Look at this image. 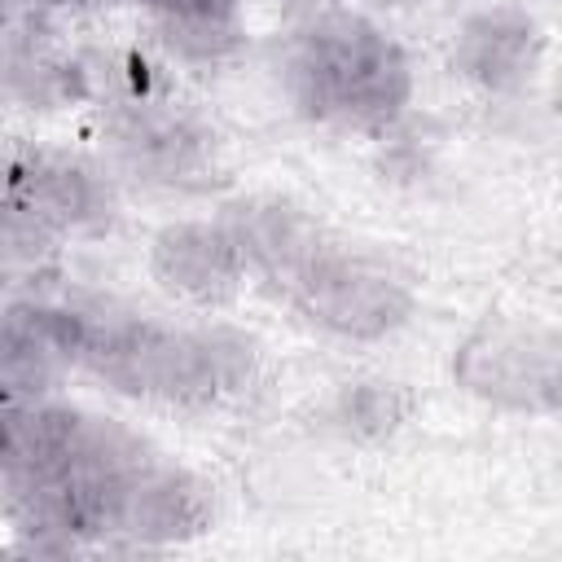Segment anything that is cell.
Instances as JSON below:
<instances>
[{
    "instance_id": "18",
    "label": "cell",
    "mask_w": 562,
    "mask_h": 562,
    "mask_svg": "<svg viewBox=\"0 0 562 562\" xmlns=\"http://www.w3.org/2000/svg\"><path fill=\"white\" fill-rule=\"evenodd\" d=\"M277 4H285L290 13H307V9H321V4H329V0H277Z\"/></svg>"
},
{
    "instance_id": "11",
    "label": "cell",
    "mask_w": 562,
    "mask_h": 562,
    "mask_svg": "<svg viewBox=\"0 0 562 562\" xmlns=\"http://www.w3.org/2000/svg\"><path fill=\"white\" fill-rule=\"evenodd\" d=\"M224 224L233 228L250 277H263L268 285L285 290L294 281V272L307 263V255L325 241V220L316 211H307L303 202L285 198V193H246L224 202Z\"/></svg>"
},
{
    "instance_id": "19",
    "label": "cell",
    "mask_w": 562,
    "mask_h": 562,
    "mask_svg": "<svg viewBox=\"0 0 562 562\" xmlns=\"http://www.w3.org/2000/svg\"><path fill=\"white\" fill-rule=\"evenodd\" d=\"M97 4H110V0H53V9H97Z\"/></svg>"
},
{
    "instance_id": "15",
    "label": "cell",
    "mask_w": 562,
    "mask_h": 562,
    "mask_svg": "<svg viewBox=\"0 0 562 562\" xmlns=\"http://www.w3.org/2000/svg\"><path fill=\"white\" fill-rule=\"evenodd\" d=\"M149 22L167 18V22H184V18H246L250 0H136Z\"/></svg>"
},
{
    "instance_id": "6",
    "label": "cell",
    "mask_w": 562,
    "mask_h": 562,
    "mask_svg": "<svg viewBox=\"0 0 562 562\" xmlns=\"http://www.w3.org/2000/svg\"><path fill=\"white\" fill-rule=\"evenodd\" d=\"M0 206L44 228L61 246L101 237L123 215L119 176L105 167V158L66 145H4Z\"/></svg>"
},
{
    "instance_id": "14",
    "label": "cell",
    "mask_w": 562,
    "mask_h": 562,
    "mask_svg": "<svg viewBox=\"0 0 562 562\" xmlns=\"http://www.w3.org/2000/svg\"><path fill=\"white\" fill-rule=\"evenodd\" d=\"M154 26V40L158 48L180 61V66H193V70H215V66H228L246 53V18H184V22H149Z\"/></svg>"
},
{
    "instance_id": "5",
    "label": "cell",
    "mask_w": 562,
    "mask_h": 562,
    "mask_svg": "<svg viewBox=\"0 0 562 562\" xmlns=\"http://www.w3.org/2000/svg\"><path fill=\"white\" fill-rule=\"evenodd\" d=\"M452 382L514 417H549L562 395L558 329L527 312H487L452 347Z\"/></svg>"
},
{
    "instance_id": "16",
    "label": "cell",
    "mask_w": 562,
    "mask_h": 562,
    "mask_svg": "<svg viewBox=\"0 0 562 562\" xmlns=\"http://www.w3.org/2000/svg\"><path fill=\"white\" fill-rule=\"evenodd\" d=\"M0 9L18 22V18H31V13H44V9H53V0H0Z\"/></svg>"
},
{
    "instance_id": "2",
    "label": "cell",
    "mask_w": 562,
    "mask_h": 562,
    "mask_svg": "<svg viewBox=\"0 0 562 562\" xmlns=\"http://www.w3.org/2000/svg\"><path fill=\"white\" fill-rule=\"evenodd\" d=\"M263 369V342L228 321L171 325L140 312L83 307L79 373L105 391L171 408L211 413L241 400Z\"/></svg>"
},
{
    "instance_id": "3",
    "label": "cell",
    "mask_w": 562,
    "mask_h": 562,
    "mask_svg": "<svg viewBox=\"0 0 562 562\" xmlns=\"http://www.w3.org/2000/svg\"><path fill=\"white\" fill-rule=\"evenodd\" d=\"M105 167L154 193H206L224 176L215 123L162 88L132 83L101 105Z\"/></svg>"
},
{
    "instance_id": "17",
    "label": "cell",
    "mask_w": 562,
    "mask_h": 562,
    "mask_svg": "<svg viewBox=\"0 0 562 562\" xmlns=\"http://www.w3.org/2000/svg\"><path fill=\"white\" fill-rule=\"evenodd\" d=\"M378 9H426V4H443V0H369Z\"/></svg>"
},
{
    "instance_id": "13",
    "label": "cell",
    "mask_w": 562,
    "mask_h": 562,
    "mask_svg": "<svg viewBox=\"0 0 562 562\" xmlns=\"http://www.w3.org/2000/svg\"><path fill=\"white\" fill-rule=\"evenodd\" d=\"M417 400L404 382L391 378H360L342 382L329 404V426L347 439H386L413 417Z\"/></svg>"
},
{
    "instance_id": "1",
    "label": "cell",
    "mask_w": 562,
    "mask_h": 562,
    "mask_svg": "<svg viewBox=\"0 0 562 562\" xmlns=\"http://www.w3.org/2000/svg\"><path fill=\"white\" fill-rule=\"evenodd\" d=\"M272 70L285 105L303 123L342 136L395 132L417 92L408 48L356 4L294 13L277 40Z\"/></svg>"
},
{
    "instance_id": "8",
    "label": "cell",
    "mask_w": 562,
    "mask_h": 562,
    "mask_svg": "<svg viewBox=\"0 0 562 562\" xmlns=\"http://www.w3.org/2000/svg\"><path fill=\"white\" fill-rule=\"evenodd\" d=\"M145 272L171 303L193 312H220L237 303L250 281V263L224 215L162 220L145 241Z\"/></svg>"
},
{
    "instance_id": "10",
    "label": "cell",
    "mask_w": 562,
    "mask_h": 562,
    "mask_svg": "<svg viewBox=\"0 0 562 562\" xmlns=\"http://www.w3.org/2000/svg\"><path fill=\"white\" fill-rule=\"evenodd\" d=\"M544 26L527 4L501 0L461 18L448 61L483 97H522L544 66Z\"/></svg>"
},
{
    "instance_id": "12",
    "label": "cell",
    "mask_w": 562,
    "mask_h": 562,
    "mask_svg": "<svg viewBox=\"0 0 562 562\" xmlns=\"http://www.w3.org/2000/svg\"><path fill=\"white\" fill-rule=\"evenodd\" d=\"M88 70L75 53H61L48 40L18 35L0 44V105L13 110H61L79 101Z\"/></svg>"
},
{
    "instance_id": "7",
    "label": "cell",
    "mask_w": 562,
    "mask_h": 562,
    "mask_svg": "<svg viewBox=\"0 0 562 562\" xmlns=\"http://www.w3.org/2000/svg\"><path fill=\"white\" fill-rule=\"evenodd\" d=\"M215 522V487L167 452L140 457L97 501L92 540L114 549H171L206 536Z\"/></svg>"
},
{
    "instance_id": "4",
    "label": "cell",
    "mask_w": 562,
    "mask_h": 562,
    "mask_svg": "<svg viewBox=\"0 0 562 562\" xmlns=\"http://www.w3.org/2000/svg\"><path fill=\"white\" fill-rule=\"evenodd\" d=\"M281 294L312 329L338 342H382L417 312V285L408 268L373 246L338 237L334 228Z\"/></svg>"
},
{
    "instance_id": "9",
    "label": "cell",
    "mask_w": 562,
    "mask_h": 562,
    "mask_svg": "<svg viewBox=\"0 0 562 562\" xmlns=\"http://www.w3.org/2000/svg\"><path fill=\"white\" fill-rule=\"evenodd\" d=\"M83 307L22 294L0 307V400H53L79 373Z\"/></svg>"
}]
</instances>
